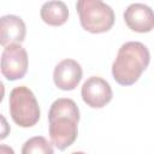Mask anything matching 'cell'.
<instances>
[{
	"instance_id": "cell-1",
	"label": "cell",
	"mask_w": 154,
	"mask_h": 154,
	"mask_svg": "<svg viewBox=\"0 0 154 154\" xmlns=\"http://www.w3.org/2000/svg\"><path fill=\"white\" fill-rule=\"evenodd\" d=\"M79 109L76 102L67 97L55 100L48 112L49 137L59 150L70 147L78 135Z\"/></svg>"
},
{
	"instance_id": "cell-2",
	"label": "cell",
	"mask_w": 154,
	"mask_h": 154,
	"mask_svg": "<svg viewBox=\"0 0 154 154\" xmlns=\"http://www.w3.org/2000/svg\"><path fill=\"white\" fill-rule=\"evenodd\" d=\"M150 54L148 48L138 41H129L120 46L112 64V76L120 85H131L138 81L148 67Z\"/></svg>"
},
{
	"instance_id": "cell-3",
	"label": "cell",
	"mask_w": 154,
	"mask_h": 154,
	"mask_svg": "<svg viewBox=\"0 0 154 154\" xmlns=\"http://www.w3.org/2000/svg\"><path fill=\"white\" fill-rule=\"evenodd\" d=\"M81 25L91 34L108 31L114 24V12L111 6L100 0H79L76 4Z\"/></svg>"
},
{
	"instance_id": "cell-4",
	"label": "cell",
	"mask_w": 154,
	"mask_h": 154,
	"mask_svg": "<svg viewBox=\"0 0 154 154\" xmlns=\"http://www.w3.org/2000/svg\"><path fill=\"white\" fill-rule=\"evenodd\" d=\"M8 106L12 120L20 128H31L40 119L38 102L34 93L25 85H19L11 90Z\"/></svg>"
},
{
	"instance_id": "cell-5",
	"label": "cell",
	"mask_w": 154,
	"mask_h": 154,
	"mask_svg": "<svg viewBox=\"0 0 154 154\" xmlns=\"http://www.w3.org/2000/svg\"><path fill=\"white\" fill-rule=\"evenodd\" d=\"M28 54L19 43H12L1 53V73L7 81H17L28 71Z\"/></svg>"
},
{
	"instance_id": "cell-6",
	"label": "cell",
	"mask_w": 154,
	"mask_h": 154,
	"mask_svg": "<svg viewBox=\"0 0 154 154\" xmlns=\"http://www.w3.org/2000/svg\"><path fill=\"white\" fill-rule=\"evenodd\" d=\"M81 95L83 101L91 108L105 107L113 96L109 83L97 76L89 77L82 85Z\"/></svg>"
},
{
	"instance_id": "cell-7",
	"label": "cell",
	"mask_w": 154,
	"mask_h": 154,
	"mask_svg": "<svg viewBox=\"0 0 154 154\" xmlns=\"http://www.w3.org/2000/svg\"><path fill=\"white\" fill-rule=\"evenodd\" d=\"M124 20L129 29L136 32H149L154 29V11L146 4L135 2L126 7Z\"/></svg>"
},
{
	"instance_id": "cell-8",
	"label": "cell",
	"mask_w": 154,
	"mask_h": 154,
	"mask_svg": "<svg viewBox=\"0 0 154 154\" xmlns=\"http://www.w3.org/2000/svg\"><path fill=\"white\" fill-rule=\"evenodd\" d=\"M82 67L73 59H64L57 64L53 71L54 84L61 90H73L82 79Z\"/></svg>"
},
{
	"instance_id": "cell-9",
	"label": "cell",
	"mask_w": 154,
	"mask_h": 154,
	"mask_svg": "<svg viewBox=\"0 0 154 154\" xmlns=\"http://www.w3.org/2000/svg\"><path fill=\"white\" fill-rule=\"evenodd\" d=\"M26 28L23 19L14 14H6L0 18V43L6 47L12 43H22L25 38Z\"/></svg>"
},
{
	"instance_id": "cell-10",
	"label": "cell",
	"mask_w": 154,
	"mask_h": 154,
	"mask_svg": "<svg viewBox=\"0 0 154 154\" xmlns=\"http://www.w3.org/2000/svg\"><path fill=\"white\" fill-rule=\"evenodd\" d=\"M41 19L52 26H60L69 18V8L63 1H47L40 10Z\"/></svg>"
},
{
	"instance_id": "cell-11",
	"label": "cell",
	"mask_w": 154,
	"mask_h": 154,
	"mask_svg": "<svg viewBox=\"0 0 154 154\" xmlns=\"http://www.w3.org/2000/svg\"><path fill=\"white\" fill-rule=\"evenodd\" d=\"M22 154H54V150L47 138L43 136H34L24 142Z\"/></svg>"
},
{
	"instance_id": "cell-12",
	"label": "cell",
	"mask_w": 154,
	"mask_h": 154,
	"mask_svg": "<svg viewBox=\"0 0 154 154\" xmlns=\"http://www.w3.org/2000/svg\"><path fill=\"white\" fill-rule=\"evenodd\" d=\"M0 154H14V150L6 144H1L0 146Z\"/></svg>"
},
{
	"instance_id": "cell-13",
	"label": "cell",
	"mask_w": 154,
	"mask_h": 154,
	"mask_svg": "<svg viewBox=\"0 0 154 154\" xmlns=\"http://www.w3.org/2000/svg\"><path fill=\"white\" fill-rule=\"evenodd\" d=\"M70 154H85V153H83V152H72Z\"/></svg>"
}]
</instances>
